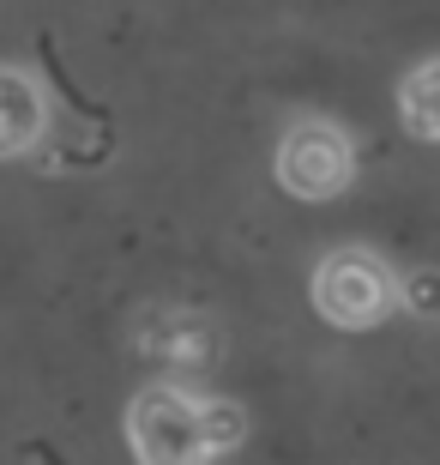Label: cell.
<instances>
[{
  "mask_svg": "<svg viewBox=\"0 0 440 465\" xmlns=\"http://www.w3.org/2000/svg\"><path fill=\"white\" fill-rule=\"evenodd\" d=\"M127 448L139 465H211L218 448L205 430V399L175 381L139 387L127 405Z\"/></svg>",
  "mask_w": 440,
  "mask_h": 465,
  "instance_id": "cell-1",
  "label": "cell"
},
{
  "mask_svg": "<svg viewBox=\"0 0 440 465\" xmlns=\"http://www.w3.org/2000/svg\"><path fill=\"white\" fill-rule=\"evenodd\" d=\"M314 309L344 332H368L392 309H405V278H392L374 248H332L314 266Z\"/></svg>",
  "mask_w": 440,
  "mask_h": 465,
  "instance_id": "cell-2",
  "label": "cell"
},
{
  "mask_svg": "<svg viewBox=\"0 0 440 465\" xmlns=\"http://www.w3.org/2000/svg\"><path fill=\"white\" fill-rule=\"evenodd\" d=\"M278 188L289 200H338L356 175V145L332 121H296L278 139Z\"/></svg>",
  "mask_w": 440,
  "mask_h": 465,
  "instance_id": "cell-3",
  "label": "cell"
},
{
  "mask_svg": "<svg viewBox=\"0 0 440 465\" xmlns=\"http://www.w3.org/2000/svg\"><path fill=\"white\" fill-rule=\"evenodd\" d=\"M139 351L163 369H211L218 362V327L205 321V314H187V309H157L139 321Z\"/></svg>",
  "mask_w": 440,
  "mask_h": 465,
  "instance_id": "cell-4",
  "label": "cell"
},
{
  "mask_svg": "<svg viewBox=\"0 0 440 465\" xmlns=\"http://www.w3.org/2000/svg\"><path fill=\"white\" fill-rule=\"evenodd\" d=\"M49 127V97L24 67H6L0 73V152L6 157H24L43 139Z\"/></svg>",
  "mask_w": 440,
  "mask_h": 465,
  "instance_id": "cell-5",
  "label": "cell"
},
{
  "mask_svg": "<svg viewBox=\"0 0 440 465\" xmlns=\"http://www.w3.org/2000/svg\"><path fill=\"white\" fill-rule=\"evenodd\" d=\"M398 121H405L416 139L440 145V54L435 61H416V67L398 79Z\"/></svg>",
  "mask_w": 440,
  "mask_h": 465,
  "instance_id": "cell-6",
  "label": "cell"
},
{
  "mask_svg": "<svg viewBox=\"0 0 440 465\" xmlns=\"http://www.w3.org/2000/svg\"><path fill=\"white\" fill-rule=\"evenodd\" d=\"M205 430H211V448L218 453H236L241 441H248V417H241V405H230V399H205Z\"/></svg>",
  "mask_w": 440,
  "mask_h": 465,
  "instance_id": "cell-7",
  "label": "cell"
},
{
  "mask_svg": "<svg viewBox=\"0 0 440 465\" xmlns=\"http://www.w3.org/2000/svg\"><path fill=\"white\" fill-rule=\"evenodd\" d=\"M405 314L440 321V272H410L405 278Z\"/></svg>",
  "mask_w": 440,
  "mask_h": 465,
  "instance_id": "cell-8",
  "label": "cell"
}]
</instances>
